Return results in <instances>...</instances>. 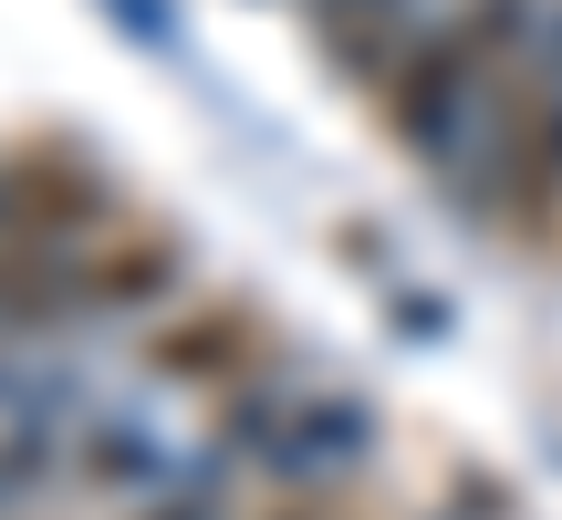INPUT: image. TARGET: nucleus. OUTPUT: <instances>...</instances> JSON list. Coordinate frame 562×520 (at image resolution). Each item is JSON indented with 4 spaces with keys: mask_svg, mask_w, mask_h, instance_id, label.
I'll return each mask as SVG.
<instances>
[{
    "mask_svg": "<svg viewBox=\"0 0 562 520\" xmlns=\"http://www.w3.org/2000/svg\"><path fill=\"white\" fill-rule=\"evenodd\" d=\"M209 459H229L261 489H355L385 448V417L355 385L313 375V364H271L261 385H240L229 406H209Z\"/></svg>",
    "mask_w": 562,
    "mask_h": 520,
    "instance_id": "nucleus-1",
    "label": "nucleus"
},
{
    "mask_svg": "<svg viewBox=\"0 0 562 520\" xmlns=\"http://www.w3.org/2000/svg\"><path fill=\"white\" fill-rule=\"evenodd\" d=\"M271 364H292L281 354V323L261 302H240V292L178 302V313H157L146 343H136V375L157 385V396H188V406H229L240 385H261Z\"/></svg>",
    "mask_w": 562,
    "mask_h": 520,
    "instance_id": "nucleus-2",
    "label": "nucleus"
},
{
    "mask_svg": "<svg viewBox=\"0 0 562 520\" xmlns=\"http://www.w3.org/2000/svg\"><path fill=\"white\" fill-rule=\"evenodd\" d=\"M0 229H21V240H53V250H83V240H104V229H115V188H104L83 157L32 146V157L0 178Z\"/></svg>",
    "mask_w": 562,
    "mask_h": 520,
    "instance_id": "nucleus-3",
    "label": "nucleus"
},
{
    "mask_svg": "<svg viewBox=\"0 0 562 520\" xmlns=\"http://www.w3.org/2000/svg\"><path fill=\"white\" fill-rule=\"evenodd\" d=\"M188 240L178 229H104L83 240V323H157L178 313Z\"/></svg>",
    "mask_w": 562,
    "mask_h": 520,
    "instance_id": "nucleus-4",
    "label": "nucleus"
},
{
    "mask_svg": "<svg viewBox=\"0 0 562 520\" xmlns=\"http://www.w3.org/2000/svg\"><path fill=\"white\" fill-rule=\"evenodd\" d=\"M302 21H313L323 63L355 83H385L406 63V42L427 32V0H302Z\"/></svg>",
    "mask_w": 562,
    "mask_h": 520,
    "instance_id": "nucleus-5",
    "label": "nucleus"
},
{
    "mask_svg": "<svg viewBox=\"0 0 562 520\" xmlns=\"http://www.w3.org/2000/svg\"><path fill=\"white\" fill-rule=\"evenodd\" d=\"M178 448L157 438V427L136 417V406H83V427H74V479L83 489H157V479H178Z\"/></svg>",
    "mask_w": 562,
    "mask_h": 520,
    "instance_id": "nucleus-6",
    "label": "nucleus"
},
{
    "mask_svg": "<svg viewBox=\"0 0 562 520\" xmlns=\"http://www.w3.org/2000/svg\"><path fill=\"white\" fill-rule=\"evenodd\" d=\"M240 468H229V459H209V448H188V468H178V479H157V489H146V500H136V520H229V510H240Z\"/></svg>",
    "mask_w": 562,
    "mask_h": 520,
    "instance_id": "nucleus-7",
    "label": "nucleus"
},
{
    "mask_svg": "<svg viewBox=\"0 0 562 520\" xmlns=\"http://www.w3.org/2000/svg\"><path fill=\"white\" fill-rule=\"evenodd\" d=\"M250 520H355V510H344V489H271V510Z\"/></svg>",
    "mask_w": 562,
    "mask_h": 520,
    "instance_id": "nucleus-8",
    "label": "nucleus"
},
{
    "mask_svg": "<svg viewBox=\"0 0 562 520\" xmlns=\"http://www.w3.org/2000/svg\"><path fill=\"white\" fill-rule=\"evenodd\" d=\"M542 53H552V74H562V11H552V21H542Z\"/></svg>",
    "mask_w": 562,
    "mask_h": 520,
    "instance_id": "nucleus-9",
    "label": "nucleus"
},
{
    "mask_svg": "<svg viewBox=\"0 0 562 520\" xmlns=\"http://www.w3.org/2000/svg\"><path fill=\"white\" fill-rule=\"evenodd\" d=\"M0 520H21V510H0Z\"/></svg>",
    "mask_w": 562,
    "mask_h": 520,
    "instance_id": "nucleus-10",
    "label": "nucleus"
}]
</instances>
